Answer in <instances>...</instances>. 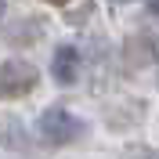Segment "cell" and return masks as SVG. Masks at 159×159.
Masks as SVG:
<instances>
[{"label": "cell", "instance_id": "1", "mask_svg": "<svg viewBox=\"0 0 159 159\" xmlns=\"http://www.w3.org/2000/svg\"><path fill=\"white\" fill-rule=\"evenodd\" d=\"M36 83H40V72L33 69L29 61L11 58V61L0 65V98H22V94H29Z\"/></svg>", "mask_w": 159, "mask_h": 159}, {"label": "cell", "instance_id": "6", "mask_svg": "<svg viewBox=\"0 0 159 159\" xmlns=\"http://www.w3.org/2000/svg\"><path fill=\"white\" fill-rule=\"evenodd\" d=\"M0 15H4V0H0Z\"/></svg>", "mask_w": 159, "mask_h": 159}, {"label": "cell", "instance_id": "3", "mask_svg": "<svg viewBox=\"0 0 159 159\" xmlns=\"http://www.w3.org/2000/svg\"><path fill=\"white\" fill-rule=\"evenodd\" d=\"M51 72H54V80H58L61 87L76 83V76H80V54H76V47H58V51H54Z\"/></svg>", "mask_w": 159, "mask_h": 159}, {"label": "cell", "instance_id": "2", "mask_svg": "<svg viewBox=\"0 0 159 159\" xmlns=\"http://www.w3.org/2000/svg\"><path fill=\"white\" fill-rule=\"evenodd\" d=\"M80 130H83V123L76 116H69L65 109H47L40 116V138L47 145H69L80 138Z\"/></svg>", "mask_w": 159, "mask_h": 159}, {"label": "cell", "instance_id": "5", "mask_svg": "<svg viewBox=\"0 0 159 159\" xmlns=\"http://www.w3.org/2000/svg\"><path fill=\"white\" fill-rule=\"evenodd\" d=\"M51 4H65V0H51Z\"/></svg>", "mask_w": 159, "mask_h": 159}, {"label": "cell", "instance_id": "4", "mask_svg": "<svg viewBox=\"0 0 159 159\" xmlns=\"http://www.w3.org/2000/svg\"><path fill=\"white\" fill-rule=\"evenodd\" d=\"M4 36L7 40H18V43H36L40 36H43V22H11L7 29H4Z\"/></svg>", "mask_w": 159, "mask_h": 159}]
</instances>
